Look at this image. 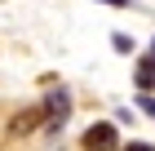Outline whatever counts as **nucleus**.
I'll return each instance as SVG.
<instances>
[{"label":"nucleus","instance_id":"0eeeda50","mask_svg":"<svg viewBox=\"0 0 155 151\" xmlns=\"http://www.w3.org/2000/svg\"><path fill=\"white\" fill-rule=\"evenodd\" d=\"M102 5H129V0H102Z\"/></svg>","mask_w":155,"mask_h":151},{"label":"nucleus","instance_id":"f257e3e1","mask_svg":"<svg viewBox=\"0 0 155 151\" xmlns=\"http://www.w3.org/2000/svg\"><path fill=\"white\" fill-rule=\"evenodd\" d=\"M40 116H45V129H58L62 120L71 116V93H67V89H49L45 111H40Z\"/></svg>","mask_w":155,"mask_h":151},{"label":"nucleus","instance_id":"20e7f679","mask_svg":"<svg viewBox=\"0 0 155 151\" xmlns=\"http://www.w3.org/2000/svg\"><path fill=\"white\" fill-rule=\"evenodd\" d=\"M137 107H142L146 116H151V120H155V98H151V93H137Z\"/></svg>","mask_w":155,"mask_h":151},{"label":"nucleus","instance_id":"7ed1b4c3","mask_svg":"<svg viewBox=\"0 0 155 151\" xmlns=\"http://www.w3.org/2000/svg\"><path fill=\"white\" fill-rule=\"evenodd\" d=\"M133 76H137V89L151 93V89H155V53H142L137 67H133Z\"/></svg>","mask_w":155,"mask_h":151},{"label":"nucleus","instance_id":"6e6552de","mask_svg":"<svg viewBox=\"0 0 155 151\" xmlns=\"http://www.w3.org/2000/svg\"><path fill=\"white\" fill-rule=\"evenodd\" d=\"M151 53H155V45H151Z\"/></svg>","mask_w":155,"mask_h":151},{"label":"nucleus","instance_id":"f03ea898","mask_svg":"<svg viewBox=\"0 0 155 151\" xmlns=\"http://www.w3.org/2000/svg\"><path fill=\"white\" fill-rule=\"evenodd\" d=\"M120 138H115V125H93L84 133V151H115Z\"/></svg>","mask_w":155,"mask_h":151},{"label":"nucleus","instance_id":"39448f33","mask_svg":"<svg viewBox=\"0 0 155 151\" xmlns=\"http://www.w3.org/2000/svg\"><path fill=\"white\" fill-rule=\"evenodd\" d=\"M111 45H115L120 53H129V49H133V40H129V36H120V31H115V36H111Z\"/></svg>","mask_w":155,"mask_h":151},{"label":"nucleus","instance_id":"423d86ee","mask_svg":"<svg viewBox=\"0 0 155 151\" xmlns=\"http://www.w3.org/2000/svg\"><path fill=\"white\" fill-rule=\"evenodd\" d=\"M124 151H155V147H151V142H129Z\"/></svg>","mask_w":155,"mask_h":151}]
</instances>
